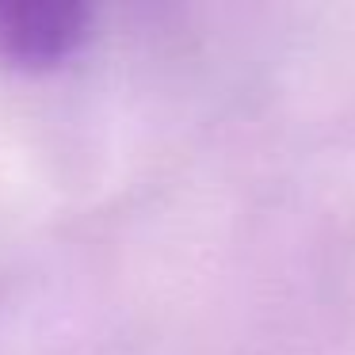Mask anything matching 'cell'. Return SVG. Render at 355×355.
Listing matches in <instances>:
<instances>
[{
  "instance_id": "cell-1",
  "label": "cell",
  "mask_w": 355,
  "mask_h": 355,
  "mask_svg": "<svg viewBox=\"0 0 355 355\" xmlns=\"http://www.w3.org/2000/svg\"><path fill=\"white\" fill-rule=\"evenodd\" d=\"M96 35L85 0H0V65L50 73L80 54Z\"/></svg>"
}]
</instances>
